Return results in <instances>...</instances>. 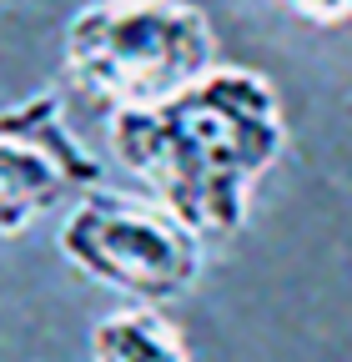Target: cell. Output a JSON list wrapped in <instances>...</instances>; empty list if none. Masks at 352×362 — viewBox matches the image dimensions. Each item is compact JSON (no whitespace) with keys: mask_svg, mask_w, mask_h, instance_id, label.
Here are the masks:
<instances>
[{"mask_svg":"<svg viewBox=\"0 0 352 362\" xmlns=\"http://www.w3.org/2000/svg\"><path fill=\"white\" fill-rule=\"evenodd\" d=\"M91 362H192V352L161 312L121 307L91 327Z\"/></svg>","mask_w":352,"mask_h":362,"instance_id":"5","label":"cell"},{"mask_svg":"<svg viewBox=\"0 0 352 362\" xmlns=\"http://www.w3.org/2000/svg\"><path fill=\"white\" fill-rule=\"evenodd\" d=\"M206 242L182 226L166 206L126 192H91L81 197L61 221V257L111 292L126 297V307H151L187 297L201 277Z\"/></svg>","mask_w":352,"mask_h":362,"instance_id":"3","label":"cell"},{"mask_svg":"<svg viewBox=\"0 0 352 362\" xmlns=\"http://www.w3.org/2000/svg\"><path fill=\"white\" fill-rule=\"evenodd\" d=\"M66 71L116 116L151 111L216 71V30L176 0L86 6L66 21Z\"/></svg>","mask_w":352,"mask_h":362,"instance_id":"2","label":"cell"},{"mask_svg":"<svg viewBox=\"0 0 352 362\" xmlns=\"http://www.w3.org/2000/svg\"><path fill=\"white\" fill-rule=\"evenodd\" d=\"M101 192V161L76 141L56 90L0 106V237Z\"/></svg>","mask_w":352,"mask_h":362,"instance_id":"4","label":"cell"},{"mask_svg":"<svg viewBox=\"0 0 352 362\" xmlns=\"http://www.w3.org/2000/svg\"><path fill=\"white\" fill-rule=\"evenodd\" d=\"M287 146L277 86L247 66H216L151 111L111 116V156L201 242L232 237L257 181Z\"/></svg>","mask_w":352,"mask_h":362,"instance_id":"1","label":"cell"},{"mask_svg":"<svg viewBox=\"0 0 352 362\" xmlns=\"http://www.w3.org/2000/svg\"><path fill=\"white\" fill-rule=\"evenodd\" d=\"M297 16H302V21H317V25H342V21H352V6H332V11H312V6H297Z\"/></svg>","mask_w":352,"mask_h":362,"instance_id":"6","label":"cell"}]
</instances>
